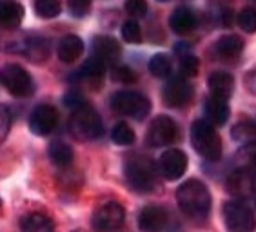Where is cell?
<instances>
[{"label":"cell","instance_id":"1","mask_svg":"<svg viewBox=\"0 0 256 232\" xmlns=\"http://www.w3.org/2000/svg\"><path fill=\"white\" fill-rule=\"evenodd\" d=\"M211 193L200 180H188L176 189V203L189 220L204 222L211 213Z\"/></svg>","mask_w":256,"mask_h":232},{"label":"cell","instance_id":"2","mask_svg":"<svg viewBox=\"0 0 256 232\" xmlns=\"http://www.w3.org/2000/svg\"><path fill=\"white\" fill-rule=\"evenodd\" d=\"M124 174H126V180H128V185L131 187V191L140 194L153 193L156 189L158 176H160L153 160L148 158V156H142V154L131 156L126 162Z\"/></svg>","mask_w":256,"mask_h":232},{"label":"cell","instance_id":"3","mask_svg":"<svg viewBox=\"0 0 256 232\" xmlns=\"http://www.w3.org/2000/svg\"><path fill=\"white\" fill-rule=\"evenodd\" d=\"M69 133L78 142H94L104 134V122L98 111L86 102L84 105L73 109L69 118Z\"/></svg>","mask_w":256,"mask_h":232},{"label":"cell","instance_id":"4","mask_svg":"<svg viewBox=\"0 0 256 232\" xmlns=\"http://www.w3.org/2000/svg\"><path fill=\"white\" fill-rule=\"evenodd\" d=\"M191 145L207 162H218L222 158V140L214 125L207 120H196L191 125Z\"/></svg>","mask_w":256,"mask_h":232},{"label":"cell","instance_id":"5","mask_svg":"<svg viewBox=\"0 0 256 232\" xmlns=\"http://www.w3.org/2000/svg\"><path fill=\"white\" fill-rule=\"evenodd\" d=\"M111 109L122 116H129L136 122H142L151 113V100L138 91H116L111 96Z\"/></svg>","mask_w":256,"mask_h":232},{"label":"cell","instance_id":"6","mask_svg":"<svg viewBox=\"0 0 256 232\" xmlns=\"http://www.w3.org/2000/svg\"><path fill=\"white\" fill-rule=\"evenodd\" d=\"M0 84L15 98H30L34 93V80L18 64H8L0 69Z\"/></svg>","mask_w":256,"mask_h":232},{"label":"cell","instance_id":"7","mask_svg":"<svg viewBox=\"0 0 256 232\" xmlns=\"http://www.w3.org/2000/svg\"><path fill=\"white\" fill-rule=\"evenodd\" d=\"M224 223L227 232H254L256 229L254 214L242 200H232L224 205Z\"/></svg>","mask_w":256,"mask_h":232},{"label":"cell","instance_id":"8","mask_svg":"<svg viewBox=\"0 0 256 232\" xmlns=\"http://www.w3.org/2000/svg\"><path fill=\"white\" fill-rule=\"evenodd\" d=\"M13 45H10L8 49L13 53L24 54L26 58L33 62V64H42L50 58L51 54V44L50 40L42 35H24L16 42H11Z\"/></svg>","mask_w":256,"mask_h":232},{"label":"cell","instance_id":"9","mask_svg":"<svg viewBox=\"0 0 256 232\" xmlns=\"http://www.w3.org/2000/svg\"><path fill=\"white\" fill-rule=\"evenodd\" d=\"M178 138V125L171 116H156L149 124L148 134H146V143L149 147H168L172 145Z\"/></svg>","mask_w":256,"mask_h":232},{"label":"cell","instance_id":"10","mask_svg":"<svg viewBox=\"0 0 256 232\" xmlns=\"http://www.w3.org/2000/svg\"><path fill=\"white\" fill-rule=\"evenodd\" d=\"M126 222V211L118 202L102 203L93 213V229L98 232H113L118 231Z\"/></svg>","mask_w":256,"mask_h":232},{"label":"cell","instance_id":"11","mask_svg":"<svg viewBox=\"0 0 256 232\" xmlns=\"http://www.w3.org/2000/svg\"><path fill=\"white\" fill-rule=\"evenodd\" d=\"M158 174L168 182H176L188 171V154L180 149H168L158 158Z\"/></svg>","mask_w":256,"mask_h":232},{"label":"cell","instance_id":"12","mask_svg":"<svg viewBox=\"0 0 256 232\" xmlns=\"http://www.w3.org/2000/svg\"><path fill=\"white\" fill-rule=\"evenodd\" d=\"M192 96H194V91H192L191 84L184 76H172V78H169L168 84L164 85V104L171 109L188 107L191 104Z\"/></svg>","mask_w":256,"mask_h":232},{"label":"cell","instance_id":"13","mask_svg":"<svg viewBox=\"0 0 256 232\" xmlns=\"http://www.w3.org/2000/svg\"><path fill=\"white\" fill-rule=\"evenodd\" d=\"M227 193L236 200H247L256 196V173L249 167H240L229 174L226 182Z\"/></svg>","mask_w":256,"mask_h":232},{"label":"cell","instance_id":"14","mask_svg":"<svg viewBox=\"0 0 256 232\" xmlns=\"http://www.w3.org/2000/svg\"><path fill=\"white\" fill-rule=\"evenodd\" d=\"M30 131L36 136H50L58 125V111L51 104H40L30 114Z\"/></svg>","mask_w":256,"mask_h":232},{"label":"cell","instance_id":"15","mask_svg":"<svg viewBox=\"0 0 256 232\" xmlns=\"http://www.w3.org/2000/svg\"><path fill=\"white\" fill-rule=\"evenodd\" d=\"M91 51H93V58L98 60L104 65H114L120 60L122 47H120L118 40L109 35H98L94 36L91 42Z\"/></svg>","mask_w":256,"mask_h":232},{"label":"cell","instance_id":"16","mask_svg":"<svg viewBox=\"0 0 256 232\" xmlns=\"http://www.w3.org/2000/svg\"><path fill=\"white\" fill-rule=\"evenodd\" d=\"M104 74H106V65L100 64L98 60L89 58L76 73L73 74V82L80 87H88V89H98L102 85Z\"/></svg>","mask_w":256,"mask_h":232},{"label":"cell","instance_id":"17","mask_svg":"<svg viewBox=\"0 0 256 232\" xmlns=\"http://www.w3.org/2000/svg\"><path fill=\"white\" fill-rule=\"evenodd\" d=\"M169 223V214L164 207L148 205L138 214V229L142 232H162Z\"/></svg>","mask_w":256,"mask_h":232},{"label":"cell","instance_id":"18","mask_svg":"<svg viewBox=\"0 0 256 232\" xmlns=\"http://www.w3.org/2000/svg\"><path fill=\"white\" fill-rule=\"evenodd\" d=\"M244 51V40L238 35H224L212 45V56L222 62L236 60Z\"/></svg>","mask_w":256,"mask_h":232},{"label":"cell","instance_id":"19","mask_svg":"<svg viewBox=\"0 0 256 232\" xmlns=\"http://www.w3.org/2000/svg\"><path fill=\"white\" fill-rule=\"evenodd\" d=\"M169 27L172 29L174 35H189V33L196 29V15L189 7L180 5L169 16Z\"/></svg>","mask_w":256,"mask_h":232},{"label":"cell","instance_id":"20","mask_svg":"<svg viewBox=\"0 0 256 232\" xmlns=\"http://www.w3.org/2000/svg\"><path fill=\"white\" fill-rule=\"evenodd\" d=\"M58 60L64 64H74L84 54V40L78 35H66L60 38L56 47Z\"/></svg>","mask_w":256,"mask_h":232},{"label":"cell","instance_id":"21","mask_svg":"<svg viewBox=\"0 0 256 232\" xmlns=\"http://www.w3.org/2000/svg\"><path fill=\"white\" fill-rule=\"evenodd\" d=\"M24 5L16 0H0V27L16 29L24 20Z\"/></svg>","mask_w":256,"mask_h":232},{"label":"cell","instance_id":"22","mask_svg":"<svg viewBox=\"0 0 256 232\" xmlns=\"http://www.w3.org/2000/svg\"><path fill=\"white\" fill-rule=\"evenodd\" d=\"M209 91L211 96L220 100H229L234 93V78L226 71H214L209 76Z\"/></svg>","mask_w":256,"mask_h":232},{"label":"cell","instance_id":"23","mask_svg":"<svg viewBox=\"0 0 256 232\" xmlns=\"http://www.w3.org/2000/svg\"><path fill=\"white\" fill-rule=\"evenodd\" d=\"M229 105H227V100L214 98V96H209L206 98V104H204V116L211 125H224L229 120Z\"/></svg>","mask_w":256,"mask_h":232},{"label":"cell","instance_id":"24","mask_svg":"<svg viewBox=\"0 0 256 232\" xmlns=\"http://www.w3.org/2000/svg\"><path fill=\"white\" fill-rule=\"evenodd\" d=\"M20 229L22 232H54V222L42 213H31L20 220Z\"/></svg>","mask_w":256,"mask_h":232},{"label":"cell","instance_id":"25","mask_svg":"<svg viewBox=\"0 0 256 232\" xmlns=\"http://www.w3.org/2000/svg\"><path fill=\"white\" fill-rule=\"evenodd\" d=\"M48 156H50L51 163L60 169L69 167L74 160V153H73V149H71V145H68V143H64V142L51 143L50 147H48Z\"/></svg>","mask_w":256,"mask_h":232},{"label":"cell","instance_id":"26","mask_svg":"<svg viewBox=\"0 0 256 232\" xmlns=\"http://www.w3.org/2000/svg\"><path fill=\"white\" fill-rule=\"evenodd\" d=\"M174 51H176V54L180 56V71H182L184 76H196L198 69H200V62H198L196 56L191 53V49H189L188 45L180 44L174 47Z\"/></svg>","mask_w":256,"mask_h":232},{"label":"cell","instance_id":"27","mask_svg":"<svg viewBox=\"0 0 256 232\" xmlns=\"http://www.w3.org/2000/svg\"><path fill=\"white\" fill-rule=\"evenodd\" d=\"M33 7L40 18L51 20L62 13V0H33Z\"/></svg>","mask_w":256,"mask_h":232},{"label":"cell","instance_id":"28","mask_svg":"<svg viewBox=\"0 0 256 232\" xmlns=\"http://www.w3.org/2000/svg\"><path fill=\"white\" fill-rule=\"evenodd\" d=\"M111 140H113L116 145H122V147H129L133 145L134 140H136V134L131 129V125L126 124V122H118L114 124L113 131H111Z\"/></svg>","mask_w":256,"mask_h":232},{"label":"cell","instance_id":"29","mask_svg":"<svg viewBox=\"0 0 256 232\" xmlns=\"http://www.w3.org/2000/svg\"><path fill=\"white\" fill-rule=\"evenodd\" d=\"M232 138L240 143H254L256 142V124L251 120H242L232 127Z\"/></svg>","mask_w":256,"mask_h":232},{"label":"cell","instance_id":"30","mask_svg":"<svg viewBox=\"0 0 256 232\" xmlns=\"http://www.w3.org/2000/svg\"><path fill=\"white\" fill-rule=\"evenodd\" d=\"M149 71H151V74H153V76H156V78H168L169 74H171V71H172L171 58H169L168 54H164V53L154 54L153 58L149 60Z\"/></svg>","mask_w":256,"mask_h":232},{"label":"cell","instance_id":"31","mask_svg":"<svg viewBox=\"0 0 256 232\" xmlns=\"http://www.w3.org/2000/svg\"><path fill=\"white\" fill-rule=\"evenodd\" d=\"M122 38L129 44H140L142 42V27L136 20L129 18L122 25Z\"/></svg>","mask_w":256,"mask_h":232},{"label":"cell","instance_id":"32","mask_svg":"<svg viewBox=\"0 0 256 232\" xmlns=\"http://www.w3.org/2000/svg\"><path fill=\"white\" fill-rule=\"evenodd\" d=\"M111 78L114 80V82H118V84H134L136 82V73H134V69H131V67H128V65H113V69H111Z\"/></svg>","mask_w":256,"mask_h":232},{"label":"cell","instance_id":"33","mask_svg":"<svg viewBox=\"0 0 256 232\" xmlns=\"http://www.w3.org/2000/svg\"><path fill=\"white\" fill-rule=\"evenodd\" d=\"M124 9H126V13L131 18L136 20V18H144V16L148 15L149 5H148V0H126Z\"/></svg>","mask_w":256,"mask_h":232},{"label":"cell","instance_id":"34","mask_svg":"<svg viewBox=\"0 0 256 232\" xmlns=\"http://www.w3.org/2000/svg\"><path fill=\"white\" fill-rule=\"evenodd\" d=\"M11 124H13V114L8 105L0 104V145L6 142L8 134L11 131Z\"/></svg>","mask_w":256,"mask_h":232},{"label":"cell","instance_id":"35","mask_svg":"<svg viewBox=\"0 0 256 232\" xmlns=\"http://www.w3.org/2000/svg\"><path fill=\"white\" fill-rule=\"evenodd\" d=\"M238 24L247 33H256V9L254 7H246L238 15Z\"/></svg>","mask_w":256,"mask_h":232},{"label":"cell","instance_id":"36","mask_svg":"<svg viewBox=\"0 0 256 232\" xmlns=\"http://www.w3.org/2000/svg\"><path fill=\"white\" fill-rule=\"evenodd\" d=\"M91 5L93 0H68V9L74 18H84L86 15H89Z\"/></svg>","mask_w":256,"mask_h":232},{"label":"cell","instance_id":"37","mask_svg":"<svg viewBox=\"0 0 256 232\" xmlns=\"http://www.w3.org/2000/svg\"><path fill=\"white\" fill-rule=\"evenodd\" d=\"M64 104L68 105L69 109H76V107H80V105H84L86 100H84V96H82V94L78 93V91L71 89L69 93H66Z\"/></svg>","mask_w":256,"mask_h":232},{"label":"cell","instance_id":"38","mask_svg":"<svg viewBox=\"0 0 256 232\" xmlns=\"http://www.w3.org/2000/svg\"><path fill=\"white\" fill-rule=\"evenodd\" d=\"M244 82H246L247 91H249V93L254 94V96H256V71H251V73L247 74Z\"/></svg>","mask_w":256,"mask_h":232},{"label":"cell","instance_id":"39","mask_svg":"<svg viewBox=\"0 0 256 232\" xmlns=\"http://www.w3.org/2000/svg\"><path fill=\"white\" fill-rule=\"evenodd\" d=\"M246 156L247 160L251 162V165L256 169V142L254 143H247L246 145Z\"/></svg>","mask_w":256,"mask_h":232},{"label":"cell","instance_id":"40","mask_svg":"<svg viewBox=\"0 0 256 232\" xmlns=\"http://www.w3.org/2000/svg\"><path fill=\"white\" fill-rule=\"evenodd\" d=\"M158 2H169V0H158Z\"/></svg>","mask_w":256,"mask_h":232},{"label":"cell","instance_id":"41","mask_svg":"<svg viewBox=\"0 0 256 232\" xmlns=\"http://www.w3.org/2000/svg\"><path fill=\"white\" fill-rule=\"evenodd\" d=\"M73 232H84V231H73Z\"/></svg>","mask_w":256,"mask_h":232},{"label":"cell","instance_id":"42","mask_svg":"<svg viewBox=\"0 0 256 232\" xmlns=\"http://www.w3.org/2000/svg\"><path fill=\"white\" fill-rule=\"evenodd\" d=\"M0 207H2V200H0Z\"/></svg>","mask_w":256,"mask_h":232}]
</instances>
